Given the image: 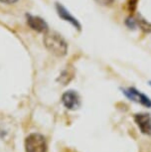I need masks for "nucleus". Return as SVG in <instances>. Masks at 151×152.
<instances>
[{
    "label": "nucleus",
    "mask_w": 151,
    "mask_h": 152,
    "mask_svg": "<svg viewBox=\"0 0 151 152\" xmlns=\"http://www.w3.org/2000/svg\"><path fill=\"white\" fill-rule=\"evenodd\" d=\"M44 44L53 55L57 57L65 56L68 52V44L65 39L56 32H46L44 36Z\"/></svg>",
    "instance_id": "f257e3e1"
},
{
    "label": "nucleus",
    "mask_w": 151,
    "mask_h": 152,
    "mask_svg": "<svg viewBox=\"0 0 151 152\" xmlns=\"http://www.w3.org/2000/svg\"><path fill=\"white\" fill-rule=\"evenodd\" d=\"M25 148H26V152H46V139L39 133H32L26 138Z\"/></svg>",
    "instance_id": "f03ea898"
},
{
    "label": "nucleus",
    "mask_w": 151,
    "mask_h": 152,
    "mask_svg": "<svg viewBox=\"0 0 151 152\" xmlns=\"http://www.w3.org/2000/svg\"><path fill=\"white\" fill-rule=\"evenodd\" d=\"M122 93L125 94V96L128 97L130 100L139 102L140 104L144 105L146 107H151V99L146 94L140 93L135 88H122Z\"/></svg>",
    "instance_id": "7ed1b4c3"
},
{
    "label": "nucleus",
    "mask_w": 151,
    "mask_h": 152,
    "mask_svg": "<svg viewBox=\"0 0 151 152\" xmlns=\"http://www.w3.org/2000/svg\"><path fill=\"white\" fill-rule=\"evenodd\" d=\"M134 121L143 134L151 135V116L150 114L140 113L134 115Z\"/></svg>",
    "instance_id": "20e7f679"
},
{
    "label": "nucleus",
    "mask_w": 151,
    "mask_h": 152,
    "mask_svg": "<svg viewBox=\"0 0 151 152\" xmlns=\"http://www.w3.org/2000/svg\"><path fill=\"white\" fill-rule=\"evenodd\" d=\"M62 102L65 107L68 110H77L80 104H81V100H80L79 94L75 91H66L62 96Z\"/></svg>",
    "instance_id": "39448f33"
},
{
    "label": "nucleus",
    "mask_w": 151,
    "mask_h": 152,
    "mask_svg": "<svg viewBox=\"0 0 151 152\" xmlns=\"http://www.w3.org/2000/svg\"><path fill=\"white\" fill-rule=\"evenodd\" d=\"M56 10H57V13H58V15L61 17L63 20L69 22L71 25H73V26L76 28V29H78V30L82 29L81 23L79 22V20L77 19V18H75V17H74L72 14H71L69 11L66 9V8L63 6L62 4L57 3L56 4Z\"/></svg>",
    "instance_id": "423d86ee"
},
{
    "label": "nucleus",
    "mask_w": 151,
    "mask_h": 152,
    "mask_svg": "<svg viewBox=\"0 0 151 152\" xmlns=\"http://www.w3.org/2000/svg\"><path fill=\"white\" fill-rule=\"evenodd\" d=\"M27 24L29 25L31 29L34 31H37L39 33H46L48 32V25L45 22L44 19L40 18L38 16H27Z\"/></svg>",
    "instance_id": "0eeeda50"
},
{
    "label": "nucleus",
    "mask_w": 151,
    "mask_h": 152,
    "mask_svg": "<svg viewBox=\"0 0 151 152\" xmlns=\"http://www.w3.org/2000/svg\"><path fill=\"white\" fill-rule=\"evenodd\" d=\"M136 22H137V26L139 28L144 31L145 33H151V23L148 22L147 20H145L144 18H142L141 16H139L136 18Z\"/></svg>",
    "instance_id": "6e6552de"
},
{
    "label": "nucleus",
    "mask_w": 151,
    "mask_h": 152,
    "mask_svg": "<svg viewBox=\"0 0 151 152\" xmlns=\"http://www.w3.org/2000/svg\"><path fill=\"white\" fill-rule=\"evenodd\" d=\"M72 79H73V73H71L69 70H66L61 74L58 81L61 82L63 85H67Z\"/></svg>",
    "instance_id": "1a4fd4ad"
},
{
    "label": "nucleus",
    "mask_w": 151,
    "mask_h": 152,
    "mask_svg": "<svg viewBox=\"0 0 151 152\" xmlns=\"http://www.w3.org/2000/svg\"><path fill=\"white\" fill-rule=\"evenodd\" d=\"M125 25H126L129 29H134V28L137 26V22H136L135 18H133V17L130 16L125 20Z\"/></svg>",
    "instance_id": "9d476101"
},
{
    "label": "nucleus",
    "mask_w": 151,
    "mask_h": 152,
    "mask_svg": "<svg viewBox=\"0 0 151 152\" xmlns=\"http://www.w3.org/2000/svg\"><path fill=\"white\" fill-rule=\"evenodd\" d=\"M137 2H138V0H129V1H128L127 7H128V11L130 12V14H133L135 12L136 8H137Z\"/></svg>",
    "instance_id": "9b49d317"
},
{
    "label": "nucleus",
    "mask_w": 151,
    "mask_h": 152,
    "mask_svg": "<svg viewBox=\"0 0 151 152\" xmlns=\"http://www.w3.org/2000/svg\"><path fill=\"white\" fill-rule=\"evenodd\" d=\"M96 1L102 6H110L115 3V0H96Z\"/></svg>",
    "instance_id": "f8f14e48"
},
{
    "label": "nucleus",
    "mask_w": 151,
    "mask_h": 152,
    "mask_svg": "<svg viewBox=\"0 0 151 152\" xmlns=\"http://www.w3.org/2000/svg\"><path fill=\"white\" fill-rule=\"evenodd\" d=\"M17 1H18V0H0V2H2V3H4V4H13Z\"/></svg>",
    "instance_id": "ddd939ff"
},
{
    "label": "nucleus",
    "mask_w": 151,
    "mask_h": 152,
    "mask_svg": "<svg viewBox=\"0 0 151 152\" xmlns=\"http://www.w3.org/2000/svg\"><path fill=\"white\" fill-rule=\"evenodd\" d=\"M149 84H150V86H151V82H150V83H149Z\"/></svg>",
    "instance_id": "4468645a"
}]
</instances>
